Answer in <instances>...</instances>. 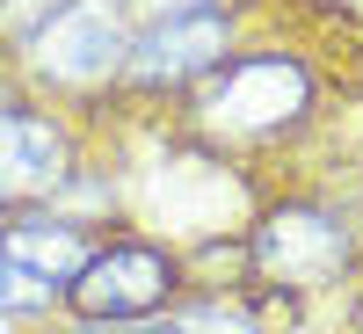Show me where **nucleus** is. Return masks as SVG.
<instances>
[{"label":"nucleus","instance_id":"9d476101","mask_svg":"<svg viewBox=\"0 0 363 334\" xmlns=\"http://www.w3.org/2000/svg\"><path fill=\"white\" fill-rule=\"evenodd\" d=\"M145 22H182V15H211V0H131Z\"/></svg>","mask_w":363,"mask_h":334},{"label":"nucleus","instance_id":"39448f33","mask_svg":"<svg viewBox=\"0 0 363 334\" xmlns=\"http://www.w3.org/2000/svg\"><path fill=\"white\" fill-rule=\"evenodd\" d=\"M225 58V22L218 15H182V22H153L145 37L131 44L124 73L131 80H189V73H211Z\"/></svg>","mask_w":363,"mask_h":334},{"label":"nucleus","instance_id":"423d86ee","mask_svg":"<svg viewBox=\"0 0 363 334\" xmlns=\"http://www.w3.org/2000/svg\"><path fill=\"white\" fill-rule=\"evenodd\" d=\"M66 167V138H58L44 116H22V109H0V196H29L58 182Z\"/></svg>","mask_w":363,"mask_h":334},{"label":"nucleus","instance_id":"f257e3e1","mask_svg":"<svg viewBox=\"0 0 363 334\" xmlns=\"http://www.w3.org/2000/svg\"><path fill=\"white\" fill-rule=\"evenodd\" d=\"M313 102V80L306 66H291V58H233V66L203 87V116L233 138H269L298 124Z\"/></svg>","mask_w":363,"mask_h":334},{"label":"nucleus","instance_id":"6e6552de","mask_svg":"<svg viewBox=\"0 0 363 334\" xmlns=\"http://www.w3.org/2000/svg\"><path fill=\"white\" fill-rule=\"evenodd\" d=\"M58 284H44V277H29V269H15L8 255H0V313H29V306H44Z\"/></svg>","mask_w":363,"mask_h":334},{"label":"nucleus","instance_id":"1a4fd4ad","mask_svg":"<svg viewBox=\"0 0 363 334\" xmlns=\"http://www.w3.org/2000/svg\"><path fill=\"white\" fill-rule=\"evenodd\" d=\"M58 8H66V0H0V22H8V29H22V37H29V29H37L44 15H58Z\"/></svg>","mask_w":363,"mask_h":334},{"label":"nucleus","instance_id":"7ed1b4c3","mask_svg":"<svg viewBox=\"0 0 363 334\" xmlns=\"http://www.w3.org/2000/svg\"><path fill=\"white\" fill-rule=\"evenodd\" d=\"M174 284L167 255L153 247H109V255H87V269L73 277V306L95 313V320H131L145 306H160Z\"/></svg>","mask_w":363,"mask_h":334},{"label":"nucleus","instance_id":"0eeeda50","mask_svg":"<svg viewBox=\"0 0 363 334\" xmlns=\"http://www.w3.org/2000/svg\"><path fill=\"white\" fill-rule=\"evenodd\" d=\"M0 255L15 269H29V277H44V284H73L95 247H87L80 226H66V218H15L0 233Z\"/></svg>","mask_w":363,"mask_h":334},{"label":"nucleus","instance_id":"20e7f679","mask_svg":"<svg viewBox=\"0 0 363 334\" xmlns=\"http://www.w3.org/2000/svg\"><path fill=\"white\" fill-rule=\"evenodd\" d=\"M262 269L284 284H320L349 262V226H335L327 211H277L262 226Z\"/></svg>","mask_w":363,"mask_h":334},{"label":"nucleus","instance_id":"f03ea898","mask_svg":"<svg viewBox=\"0 0 363 334\" xmlns=\"http://www.w3.org/2000/svg\"><path fill=\"white\" fill-rule=\"evenodd\" d=\"M29 58H37V73L66 80V87H87V80H102L131 58L124 15L109 0H66L58 15H44L29 29Z\"/></svg>","mask_w":363,"mask_h":334}]
</instances>
